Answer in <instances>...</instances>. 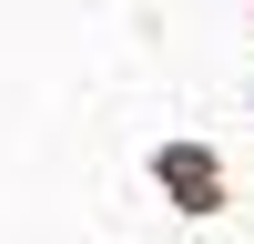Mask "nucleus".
<instances>
[]
</instances>
